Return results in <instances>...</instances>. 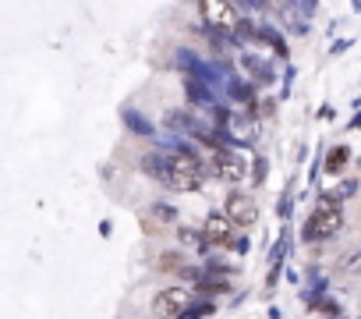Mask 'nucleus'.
I'll return each instance as SVG.
<instances>
[{
  "instance_id": "6e6552de",
  "label": "nucleus",
  "mask_w": 361,
  "mask_h": 319,
  "mask_svg": "<svg viewBox=\"0 0 361 319\" xmlns=\"http://www.w3.org/2000/svg\"><path fill=\"white\" fill-rule=\"evenodd\" d=\"M156 270H163V273H177V277H199V270L188 266V259L180 255V252H163V255L156 259Z\"/></svg>"
},
{
  "instance_id": "7ed1b4c3",
  "label": "nucleus",
  "mask_w": 361,
  "mask_h": 319,
  "mask_svg": "<svg viewBox=\"0 0 361 319\" xmlns=\"http://www.w3.org/2000/svg\"><path fill=\"white\" fill-rule=\"evenodd\" d=\"M199 18L213 29V32H234L238 29V8L231 0H195Z\"/></svg>"
},
{
  "instance_id": "f257e3e1",
  "label": "nucleus",
  "mask_w": 361,
  "mask_h": 319,
  "mask_svg": "<svg viewBox=\"0 0 361 319\" xmlns=\"http://www.w3.org/2000/svg\"><path fill=\"white\" fill-rule=\"evenodd\" d=\"M340 227H343V210H340V203H336V199H322V203L312 210V217L305 220L301 238H305V241H326V238L340 234Z\"/></svg>"
},
{
  "instance_id": "20e7f679",
  "label": "nucleus",
  "mask_w": 361,
  "mask_h": 319,
  "mask_svg": "<svg viewBox=\"0 0 361 319\" xmlns=\"http://www.w3.org/2000/svg\"><path fill=\"white\" fill-rule=\"evenodd\" d=\"M209 171L216 181H227V185H241L245 174H248V164H245V156H238L234 149H213V160H209Z\"/></svg>"
},
{
  "instance_id": "f8f14e48",
  "label": "nucleus",
  "mask_w": 361,
  "mask_h": 319,
  "mask_svg": "<svg viewBox=\"0 0 361 319\" xmlns=\"http://www.w3.org/2000/svg\"><path fill=\"white\" fill-rule=\"evenodd\" d=\"M340 273H361V252H350V255H343L340 259Z\"/></svg>"
},
{
  "instance_id": "39448f33",
  "label": "nucleus",
  "mask_w": 361,
  "mask_h": 319,
  "mask_svg": "<svg viewBox=\"0 0 361 319\" xmlns=\"http://www.w3.org/2000/svg\"><path fill=\"white\" fill-rule=\"evenodd\" d=\"M234 227H252L255 220H259V206H255V199L248 195V192H231L227 199H224V210H220Z\"/></svg>"
},
{
  "instance_id": "f03ea898",
  "label": "nucleus",
  "mask_w": 361,
  "mask_h": 319,
  "mask_svg": "<svg viewBox=\"0 0 361 319\" xmlns=\"http://www.w3.org/2000/svg\"><path fill=\"white\" fill-rule=\"evenodd\" d=\"M188 308H192V287H185V284H166L152 298V315L156 319H180Z\"/></svg>"
},
{
  "instance_id": "423d86ee",
  "label": "nucleus",
  "mask_w": 361,
  "mask_h": 319,
  "mask_svg": "<svg viewBox=\"0 0 361 319\" xmlns=\"http://www.w3.org/2000/svg\"><path fill=\"white\" fill-rule=\"evenodd\" d=\"M234 231H238V227H234L220 210L209 213L206 224H202V238H206V245H224V248H227V245H234Z\"/></svg>"
},
{
  "instance_id": "ddd939ff",
  "label": "nucleus",
  "mask_w": 361,
  "mask_h": 319,
  "mask_svg": "<svg viewBox=\"0 0 361 319\" xmlns=\"http://www.w3.org/2000/svg\"><path fill=\"white\" fill-rule=\"evenodd\" d=\"M199 291H202V294H220V291H227V284H202Z\"/></svg>"
},
{
  "instance_id": "0eeeda50",
  "label": "nucleus",
  "mask_w": 361,
  "mask_h": 319,
  "mask_svg": "<svg viewBox=\"0 0 361 319\" xmlns=\"http://www.w3.org/2000/svg\"><path fill=\"white\" fill-rule=\"evenodd\" d=\"M166 171H177V174H202V156L195 149H170L166 156Z\"/></svg>"
},
{
  "instance_id": "9d476101",
  "label": "nucleus",
  "mask_w": 361,
  "mask_h": 319,
  "mask_svg": "<svg viewBox=\"0 0 361 319\" xmlns=\"http://www.w3.org/2000/svg\"><path fill=\"white\" fill-rule=\"evenodd\" d=\"M177 241L188 245V248H206V238H202V231H195V227H177Z\"/></svg>"
},
{
  "instance_id": "1a4fd4ad",
  "label": "nucleus",
  "mask_w": 361,
  "mask_h": 319,
  "mask_svg": "<svg viewBox=\"0 0 361 319\" xmlns=\"http://www.w3.org/2000/svg\"><path fill=\"white\" fill-rule=\"evenodd\" d=\"M159 185H166L170 192H199V188H202V174H177V171H166Z\"/></svg>"
},
{
  "instance_id": "9b49d317",
  "label": "nucleus",
  "mask_w": 361,
  "mask_h": 319,
  "mask_svg": "<svg viewBox=\"0 0 361 319\" xmlns=\"http://www.w3.org/2000/svg\"><path fill=\"white\" fill-rule=\"evenodd\" d=\"M347 156H350V152H347L343 145L329 149V156H326V174H336V171H340V167L347 164Z\"/></svg>"
}]
</instances>
